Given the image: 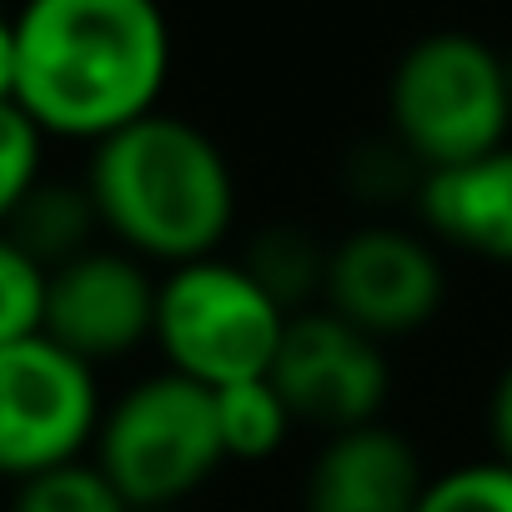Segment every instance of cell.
<instances>
[{"label":"cell","mask_w":512,"mask_h":512,"mask_svg":"<svg viewBox=\"0 0 512 512\" xmlns=\"http://www.w3.org/2000/svg\"><path fill=\"white\" fill-rule=\"evenodd\" d=\"M16 106L51 141H106L161 111L171 21L161 0H21Z\"/></svg>","instance_id":"1"},{"label":"cell","mask_w":512,"mask_h":512,"mask_svg":"<svg viewBox=\"0 0 512 512\" xmlns=\"http://www.w3.org/2000/svg\"><path fill=\"white\" fill-rule=\"evenodd\" d=\"M86 191L101 236L151 267L216 256L236 231V171L186 116L151 111L91 146Z\"/></svg>","instance_id":"2"},{"label":"cell","mask_w":512,"mask_h":512,"mask_svg":"<svg viewBox=\"0 0 512 512\" xmlns=\"http://www.w3.org/2000/svg\"><path fill=\"white\" fill-rule=\"evenodd\" d=\"M512 81L507 56L482 36L432 31L412 41L387 76V136L422 166H457L507 146Z\"/></svg>","instance_id":"3"},{"label":"cell","mask_w":512,"mask_h":512,"mask_svg":"<svg viewBox=\"0 0 512 512\" xmlns=\"http://www.w3.org/2000/svg\"><path fill=\"white\" fill-rule=\"evenodd\" d=\"M287 317L292 312L241 267V256L216 251L156 277L151 342L171 372L216 392L272 372Z\"/></svg>","instance_id":"4"},{"label":"cell","mask_w":512,"mask_h":512,"mask_svg":"<svg viewBox=\"0 0 512 512\" xmlns=\"http://www.w3.org/2000/svg\"><path fill=\"white\" fill-rule=\"evenodd\" d=\"M91 462L116 482L131 512H171L196 497L221 467L211 387L161 367L101 407Z\"/></svg>","instance_id":"5"},{"label":"cell","mask_w":512,"mask_h":512,"mask_svg":"<svg viewBox=\"0 0 512 512\" xmlns=\"http://www.w3.org/2000/svg\"><path fill=\"white\" fill-rule=\"evenodd\" d=\"M101 407L96 367L46 332L0 347V482L16 487L46 467L86 457Z\"/></svg>","instance_id":"6"},{"label":"cell","mask_w":512,"mask_h":512,"mask_svg":"<svg viewBox=\"0 0 512 512\" xmlns=\"http://www.w3.org/2000/svg\"><path fill=\"white\" fill-rule=\"evenodd\" d=\"M447 302V272L437 241L392 221L352 226L327 251L322 307L347 317L377 342L417 337Z\"/></svg>","instance_id":"7"},{"label":"cell","mask_w":512,"mask_h":512,"mask_svg":"<svg viewBox=\"0 0 512 512\" xmlns=\"http://www.w3.org/2000/svg\"><path fill=\"white\" fill-rule=\"evenodd\" d=\"M267 377L277 382L297 427H317L322 437L377 422L392 397L387 342L367 337L362 327H352L322 302L287 317V332Z\"/></svg>","instance_id":"8"},{"label":"cell","mask_w":512,"mask_h":512,"mask_svg":"<svg viewBox=\"0 0 512 512\" xmlns=\"http://www.w3.org/2000/svg\"><path fill=\"white\" fill-rule=\"evenodd\" d=\"M156 322V272L126 246H86L71 262L51 267L46 282V337L81 362H121L151 342Z\"/></svg>","instance_id":"9"},{"label":"cell","mask_w":512,"mask_h":512,"mask_svg":"<svg viewBox=\"0 0 512 512\" xmlns=\"http://www.w3.org/2000/svg\"><path fill=\"white\" fill-rule=\"evenodd\" d=\"M422 487L417 447L377 417L322 437L302 472V512H417Z\"/></svg>","instance_id":"10"},{"label":"cell","mask_w":512,"mask_h":512,"mask_svg":"<svg viewBox=\"0 0 512 512\" xmlns=\"http://www.w3.org/2000/svg\"><path fill=\"white\" fill-rule=\"evenodd\" d=\"M412 196L422 231L432 241L512 267V146H497L477 161L422 171Z\"/></svg>","instance_id":"11"},{"label":"cell","mask_w":512,"mask_h":512,"mask_svg":"<svg viewBox=\"0 0 512 512\" xmlns=\"http://www.w3.org/2000/svg\"><path fill=\"white\" fill-rule=\"evenodd\" d=\"M6 236L21 241L36 262L51 272V267L71 262V256H81L86 246H96L101 216H96V201H91L86 181L41 176V181L26 191V201L11 211Z\"/></svg>","instance_id":"12"},{"label":"cell","mask_w":512,"mask_h":512,"mask_svg":"<svg viewBox=\"0 0 512 512\" xmlns=\"http://www.w3.org/2000/svg\"><path fill=\"white\" fill-rule=\"evenodd\" d=\"M327 241H317L307 226L297 221H277L267 231H256L251 246L241 251V267L262 282L287 312H307L322 302V282H327Z\"/></svg>","instance_id":"13"},{"label":"cell","mask_w":512,"mask_h":512,"mask_svg":"<svg viewBox=\"0 0 512 512\" xmlns=\"http://www.w3.org/2000/svg\"><path fill=\"white\" fill-rule=\"evenodd\" d=\"M211 397H216V432H221L226 462H272L297 432V417L282 402L272 377H246V382L216 387Z\"/></svg>","instance_id":"14"},{"label":"cell","mask_w":512,"mask_h":512,"mask_svg":"<svg viewBox=\"0 0 512 512\" xmlns=\"http://www.w3.org/2000/svg\"><path fill=\"white\" fill-rule=\"evenodd\" d=\"M11 512H131V502L116 492V482L86 457L46 467L11 487Z\"/></svg>","instance_id":"15"},{"label":"cell","mask_w":512,"mask_h":512,"mask_svg":"<svg viewBox=\"0 0 512 512\" xmlns=\"http://www.w3.org/2000/svg\"><path fill=\"white\" fill-rule=\"evenodd\" d=\"M46 282L51 272L36 256L0 231V347L41 337L46 327Z\"/></svg>","instance_id":"16"},{"label":"cell","mask_w":512,"mask_h":512,"mask_svg":"<svg viewBox=\"0 0 512 512\" xmlns=\"http://www.w3.org/2000/svg\"><path fill=\"white\" fill-rule=\"evenodd\" d=\"M417 512H512V462H462L427 477Z\"/></svg>","instance_id":"17"},{"label":"cell","mask_w":512,"mask_h":512,"mask_svg":"<svg viewBox=\"0 0 512 512\" xmlns=\"http://www.w3.org/2000/svg\"><path fill=\"white\" fill-rule=\"evenodd\" d=\"M41 176H46V136H41V126L16 101H0V231H6L11 211L26 201V191Z\"/></svg>","instance_id":"18"},{"label":"cell","mask_w":512,"mask_h":512,"mask_svg":"<svg viewBox=\"0 0 512 512\" xmlns=\"http://www.w3.org/2000/svg\"><path fill=\"white\" fill-rule=\"evenodd\" d=\"M417 181H422V166H417L392 136L362 146V151L347 161V186H352L362 201H387V196H397L402 186L417 191Z\"/></svg>","instance_id":"19"},{"label":"cell","mask_w":512,"mask_h":512,"mask_svg":"<svg viewBox=\"0 0 512 512\" xmlns=\"http://www.w3.org/2000/svg\"><path fill=\"white\" fill-rule=\"evenodd\" d=\"M487 432H492V452H497L502 462H512V362L502 367V377H497V387H492Z\"/></svg>","instance_id":"20"},{"label":"cell","mask_w":512,"mask_h":512,"mask_svg":"<svg viewBox=\"0 0 512 512\" xmlns=\"http://www.w3.org/2000/svg\"><path fill=\"white\" fill-rule=\"evenodd\" d=\"M0 101H16V26L0 11Z\"/></svg>","instance_id":"21"},{"label":"cell","mask_w":512,"mask_h":512,"mask_svg":"<svg viewBox=\"0 0 512 512\" xmlns=\"http://www.w3.org/2000/svg\"><path fill=\"white\" fill-rule=\"evenodd\" d=\"M507 81H512V56H507Z\"/></svg>","instance_id":"22"}]
</instances>
